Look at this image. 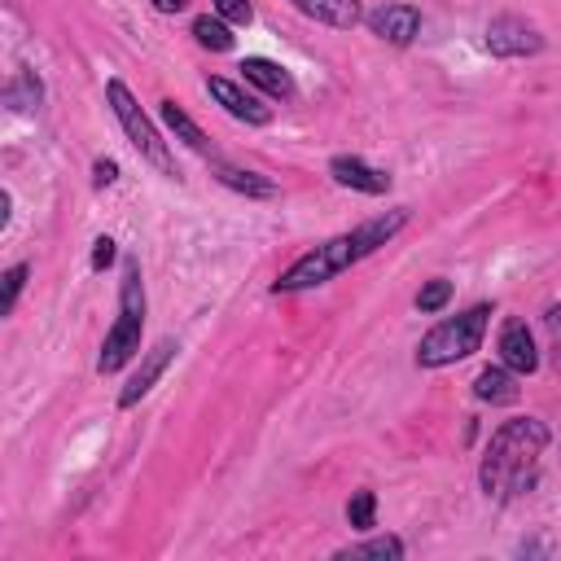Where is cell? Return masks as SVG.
I'll list each match as a JSON object with an SVG mask.
<instances>
[{
  "label": "cell",
  "instance_id": "cell-1",
  "mask_svg": "<svg viewBox=\"0 0 561 561\" xmlns=\"http://www.w3.org/2000/svg\"><path fill=\"white\" fill-rule=\"evenodd\" d=\"M408 224V210H390V215H377V219H364L359 228L342 232V237H329L320 241L316 250H307L302 259H294L280 276H276V294H298V289H311V285H324L333 280L337 272H346L351 263L368 259L377 245H386L399 228Z\"/></svg>",
  "mask_w": 561,
  "mask_h": 561
},
{
  "label": "cell",
  "instance_id": "cell-2",
  "mask_svg": "<svg viewBox=\"0 0 561 561\" xmlns=\"http://www.w3.org/2000/svg\"><path fill=\"white\" fill-rule=\"evenodd\" d=\"M548 447V425L535 416H513L491 434L478 482L491 500H513L539 478V460Z\"/></svg>",
  "mask_w": 561,
  "mask_h": 561
},
{
  "label": "cell",
  "instance_id": "cell-3",
  "mask_svg": "<svg viewBox=\"0 0 561 561\" xmlns=\"http://www.w3.org/2000/svg\"><path fill=\"white\" fill-rule=\"evenodd\" d=\"M140 329H145V285H140V267L127 263L123 267V289H118V316H114V329L101 342L96 373H118L140 351Z\"/></svg>",
  "mask_w": 561,
  "mask_h": 561
},
{
  "label": "cell",
  "instance_id": "cell-4",
  "mask_svg": "<svg viewBox=\"0 0 561 561\" xmlns=\"http://www.w3.org/2000/svg\"><path fill=\"white\" fill-rule=\"evenodd\" d=\"M486 320H491V307L478 302V307H469V311H460V316L434 324V329L421 337V346H416V364H421V368H443V364H456V359L473 355V351L482 346Z\"/></svg>",
  "mask_w": 561,
  "mask_h": 561
},
{
  "label": "cell",
  "instance_id": "cell-5",
  "mask_svg": "<svg viewBox=\"0 0 561 561\" xmlns=\"http://www.w3.org/2000/svg\"><path fill=\"white\" fill-rule=\"evenodd\" d=\"M105 101H110V110H114V118L123 123V131H127V140L136 145V153L140 158H149L158 171H171V153H167V145H162V136L153 131V123L145 118V110L136 105V96H131V88L123 83V79H110L105 83Z\"/></svg>",
  "mask_w": 561,
  "mask_h": 561
},
{
  "label": "cell",
  "instance_id": "cell-6",
  "mask_svg": "<svg viewBox=\"0 0 561 561\" xmlns=\"http://www.w3.org/2000/svg\"><path fill=\"white\" fill-rule=\"evenodd\" d=\"M486 48H491L495 57H526V53H539L543 39H539V31L526 26L522 18H495V22L486 26Z\"/></svg>",
  "mask_w": 561,
  "mask_h": 561
},
{
  "label": "cell",
  "instance_id": "cell-7",
  "mask_svg": "<svg viewBox=\"0 0 561 561\" xmlns=\"http://www.w3.org/2000/svg\"><path fill=\"white\" fill-rule=\"evenodd\" d=\"M206 92H210V96H215L232 118H241V123H254V127L272 123V110H267L259 96H250L241 83L224 79V75H210V79H206Z\"/></svg>",
  "mask_w": 561,
  "mask_h": 561
},
{
  "label": "cell",
  "instance_id": "cell-8",
  "mask_svg": "<svg viewBox=\"0 0 561 561\" xmlns=\"http://www.w3.org/2000/svg\"><path fill=\"white\" fill-rule=\"evenodd\" d=\"M500 364H504V368H513L517 377L539 368V351H535V337H530L526 320H517V316H508V320L500 324Z\"/></svg>",
  "mask_w": 561,
  "mask_h": 561
},
{
  "label": "cell",
  "instance_id": "cell-9",
  "mask_svg": "<svg viewBox=\"0 0 561 561\" xmlns=\"http://www.w3.org/2000/svg\"><path fill=\"white\" fill-rule=\"evenodd\" d=\"M368 31L386 44H412L421 31V9L412 4H381L368 13Z\"/></svg>",
  "mask_w": 561,
  "mask_h": 561
},
{
  "label": "cell",
  "instance_id": "cell-10",
  "mask_svg": "<svg viewBox=\"0 0 561 561\" xmlns=\"http://www.w3.org/2000/svg\"><path fill=\"white\" fill-rule=\"evenodd\" d=\"M175 351H180V346H175L171 337H162V342H158V346H153V351L145 355V364L136 368V377H131V381L123 386L118 403H123V408H136V403H140V399H145V394H149V390L158 386V377H162V368L171 364V355H175Z\"/></svg>",
  "mask_w": 561,
  "mask_h": 561
},
{
  "label": "cell",
  "instance_id": "cell-11",
  "mask_svg": "<svg viewBox=\"0 0 561 561\" xmlns=\"http://www.w3.org/2000/svg\"><path fill=\"white\" fill-rule=\"evenodd\" d=\"M329 175H333L337 184L359 188V193H373V197L390 188V175H386V171H377V167H368L364 158H351V153H337V158L329 162Z\"/></svg>",
  "mask_w": 561,
  "mask_h": 561
},
{
  "label": "cell",
  "instance_id": "cell-12",
  "mask_svg": "<svg viewBox=\"0 0 561 561\" xmlns=\"http://www.w3.org/2000/svg\"><path fill=\"white\" fill-rule=\"evenodd\" d=\"M302 18H311V22H320V26H337V31H351L364 13H359V4L355 0H289Z\"/></svg>",
  "mask_w": 561,
  "mask_h": 561
},
{
  "label": "cell",
  "instance_id": "cell-13",
  "mask_svg": "<svg viewBox=\"0 0 561 561\" xmlns=\"http://www.w3.org/2000/svg\"><path fill=\"white\" fill-rule=\"evenodd\" d=\"M241 79L254 83V88H263L267 96H280V101L294 96V79H289V70H280V66L267 61V57H245V61H241Z\"/></svg>",
  "mask_w": 561,
  "mask_h": 561
},
{
  "label": "cell",
  "instance_id": "cell-14",
  "mask_svg": "<svg viewBox=\"0 0 561 561\" xmlns=\"http://www.w3.org/2000/svg\"><path fill=\"white\" fill-rule=\"evenodd\" d=\"M473 394H478L482 403H513V399H517V373L504 368V364L482 368L478 381H473Z\"/></svg>",
  "mask_w": 561,
  "mask_h": 561
},
{
  "label": "cell",
  "instance_id": "cell-15",
  "mask_svg": "<svg viewBox=\"0 0 561 561\" xmlns=\"http://www.w3.org/2000/svg\"><path fill=\"white\" fill-rule=\"evenodd\" d=\"M215 180H219V184H228V188H237V193H245V197H276V184H272V180H263L259 171H241V167L215 162Z\"/></svg>",
  "mask_w": 561,
  "mask_h": 561
},
{
  "label": "cell",
  "instance_id": "cell-16",
  "mask_svg": "<svg viewBox=\"0 0 561 561\" xmlns=\"http://www.w3.org/2000/svg\"><path fill=\"white\" fill-rule=\"evenodd\" d=\"M162 123H167V127H171V131H175V136H180L188 149L206 153V131H202V127H197V123H193V118H188V114H184L175 101H162Z\"/></svg>",
  "mask_w": 561,
  "mask_h": 561
},
{
  "label": "cell",
  "instance_id": "cell-17",
  "mask_svg": "<svg viewBox=\"0 0 561 561\" xmlns=\"http://www.w3.org/2000/svg\"><path fill=\"white\" fill-rule=\"evenodd\" d=\"M193 35H197L202 48H215V53H228V48H232V31H228V22H224L219 13L197 18V22H193Z\"/></svg>",
  "mask_w": 561,
  "mask_h": 561
},
{
  "label": "cell",
  "instance_id": "cell-18",
  "mask_svg": "<svg viewBox=\"0 0 561 561\" xmlns=\"http://www.w3.org/2000/svg\"><path fill=\"white\" fill-rule=\"evenodd\" d=\"M337 557H403V539H394V535H381V539H368V543H351V548H342Z\"/></svg>",
  "mask_w": 561,
  "mask_h": 561
},
{
  "label": "cell",
  "instance_id": "cell-19",
  "mask_svg": "<svg viewBox=\"0 0 561 561\" xmlns=\"http://www.w3.org/2000/svg\"><path fill=\"white\" fill-rule=\"evenodd\" d=\"M373 517H377V500H373V491H355L351 504H346V522H351L355 530H373Z\"/></svg>",
  "mask_w": 561,
  "mask_h": 561
},
{
  "label": "cell",
  "instance_id": "cell-20",
  "mask_svg": "<svg viewBox=\"0 0 561 561\" xmlns=\"http://www.w3.org/2000/svg\"><path fill=\"white\" fill-rule=\"evenodd\" d=\"M39 92H44V88H39V79H35V75H18V79L9 83V92H4V96H9V105H13V110H26V105H39Z\"/></svg>",
  "mask_w": 561,
  "mask_h": 561
},
{
  "label": "cell",
  "instance_id": "cell-21",
  "mask_svg": "<svg viewBox=\"0 0 561 561\" xmlns=\"http://www.w3.org/2000/svg\"><path fill=\"white\" fill-rule=\"evenodd\" d=\"M447 298H451V280H430V285H421V294H416V307L430 316V311H443L447 307Z\"/></svg>",
  "mask_w": 561,
  "mask_h": 561
},
{
  "label": "cell",
  "instance_id": "cell-22",
  "mask_svg": "<svg viewBox=\"0 0 561 561\" xmlns=\"http://www.w3.org/2000/svg\"><path fill=\"white\" fill-rule=\"evenodd\" d=\"M210 9L228 22V26H245L250 18H254V9H250V0H210Z\"/></svg>",
  "mask_w": 561,
  "mask_h": 561
},
{
  "label": "cell",
  "instance_id": "cell-23",
  "mask_svg": "<svg viewBox=\"0 0 561 561\" xmlns=\"http://www.w3.org/2000/svg\"><path fill=\"white\" fill-rule=\"evenodd\" d=\"M22 280H26V263H18V267L4 272V298H0V311H13V302H18V294H22Z\"/></svg>",
  "mask_w": 561,
  "mask_h": 561
},
{
  "label": "cell",
  "instance_id": "cell-24",
  "mask_svg": "<svg viewBox=\"0 0 561 561\" xmlns=\"http://www.w3.org/2000/svg\"><path fill=\"white\" fill-rule=\"evenodd\" d=\"M110 263H114V241H110V237H101V241H96V250H92V267L101 272V267H110Z\"/></svg>",
  "mask_w": 561,
  "mask_h": 561
},
{
  "label": "cell",
  "instance_id": "cell-25",
  "mask_svg": "<svg viewBox=\"0 0 561 561\" xmlns=\"http://www.w3.org/2000/svg\"><path fill=\"white\" fill-rule=\"evenodd\" d=\"M114 175H118V167H114L110 158H101V162H96V188H105V184H114Z\"/></svg>",
  "mask_w": 561,
  "mask_h": 561
},
{
  "label": "cell",
  "instance_id": "cell-26",
  "mask_svg": "<svg viewBox=\"0 0 561 561\" xmlns=\"http://www.w3.org/2000/svg\"><path fill=\"white\" fill-rule=\"evenodd\" d=\"M184 4H188V0H153V9H158V13H180Z\"/></svg>",
  "mask_w": 561,
  "mask_h": 561
}]
</instances>
